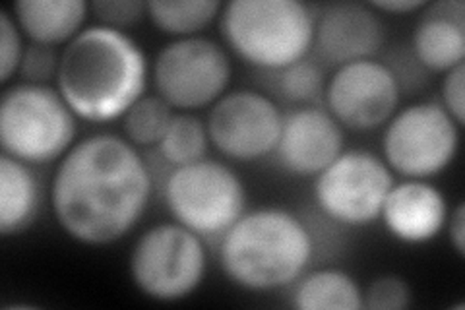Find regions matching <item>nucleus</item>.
<instances>
[{"mask_svg": "<svg viewBox=\"0 0 465 310\" xmlns=\"http://www.w3.org/2000/svg\"><path fill=\"white\" fill-rule=\"evenodd\" d=\"M163 200L173 221L200 237H222L246 212L241 176L217 159L174 167L163 185Z\"/></svg>", "mask_w": 465, "mask_h": 310, "instance_id": "7", "label": "nucleus"}, {"mask_svg": "<svg viewBox=\"0 0 465 310\" xmlns=\"http://www.w3.org/2000/svg\"><path fill=\"white\" fill-rule=\"evenodd\" d=\"M227 51L210 37L173 39L159 51L152 78L155 94L179 113H194L220 101L231 84Z\"/></svg>", "mask_w": 465, "mask_h": 310, "instance_id": "9", "label": "nucleus"}, {"mask_svg": "<svg viewBox=\"0 0 465 310\" xmlns=\"http://www.w3.org/2000/svg\"><path fill=\"white\" fill-rule=\"evenodd\" d=\"M58 66H61V53L54 47L32 43V45H27L24 51L18 76L22 78V82L27 84L49 85L53 80L56 82Z\"/></svg>", "mask_w": 465, "mask_h": 310, "instance_id": "25", "label": "nucleus"}, {"mask_svg": "<svg viewBox=\"0 0 465 310\" xmlns=\"http://www.w3.org/2000/svg\"><path fill=\"white\" fill-rule=\"evenodd\" d=\"M448 215V202L439 186L405 179L390 188L381 219L394 239L405 245H425L444 231Z\"/></svg>", "mask_w": 465, "mask_h": 310, "instance_id": "15", "label": "nucleus"}, {"mask_svg": "<svg viewBox=\"0 0 465 310\" xmlns=\"http://www.w3.org/2000/svg\"><path fill=\"white\" fill-rule=\"evenodd\" d=\"M411 47L420 66L446 74L465 61V5L461 0H442L420 10Z\"/></svg>", "mask_w": 465, "mask_h": 310, "instance_id": "16", "label": "nucleus"}, {"mask_svg": "<svg viewBox=\"0 0 465 310\" xmlns=\"http://www.w3.org/2000/svg\"><path fill=\"white\" fill-rule=\"evenodd\" d=\"M206 126L212 145L223 157L254 164L278 147L283 115L272 97L254 90H235L213 103Z\"/></svg>", "mask_w": 465, "mask_h": 310, "instance_id": "11", "label": "nucleus"}, {"mask_svg": "<svg viewBox=\"0 0 465 310\" xmlns=\"http://www.w3.org/2000/svg\"><path fill=\"white\" fill-rule=\"evenodd\" d=\"M208 272V253L200 235L177 221L143 231L128 260L134 287L152 301L179 303L191 297Z\"/></svg>", "mask_w": 465, "mask_h": 310, "instance_id": "6", "label": "nucleus"}, {"mask_svg": "<svg viewBox=\"0 0 465 310\" xmlns=\"http://www.w3.org/2000/svg\"><path fill=\"white\" fill-rule=\"evenodd\" d=\"M90 10L95 14L97 24L119 29V32L134 27L143 18H148L145 3H140V0H97L90 5Z\"/></svg>", "mask_w": 465, "mask_h": 310, "instance_id": "27", "label": "nucleus"}, {"mask_svg": "<svg viewBox=\"0 0 465 310\" xmlns=\"http://www.w3.org/2000/svg\"><path fill=\"white\" fill-rule=\"evenodd\" d=\"M460 138L461 126L440 103H413L398 109L386 123L382 159L403 179L430 181L454 164Z\"/></svg>", "mask_w": 465, "mask_h": 310, "instance_id": "8", "label": "nucleus"}, {"mask_svg": "<svg viewBox=\"0 0 465 310\" xmlns=\"http://www.w3.org/2000/svg\"><path fill=\"white\" fill-rule=\"evenodd\" d=\"M217 0H152L145 14L159 32L174 39L196 37L222 14Z\"/></svg>", "mask_w": 465, "mask_h": 310, "instance_id": "20", "label": "nucleus"}, {"mask_svg": "<svg viewBox=\"0 0 465 310\" xmlns=\"http://www.w3.org/2000/svg\"><path fill=\"white\" fill-rule=\"evenodd\" d=\"M174 109L165 99L143 95L123 116V130L126 140L136 147H152L162 142L173 121Z\"/></svg>", "mask_w": 465, "mask_h": 310, "instance_id": "22", "label": "nucleus"}, {"mask_svg": "<svg viewBox=\"0 0 465 310\" xmlns=\"http://www.w3.org/2000/svg\"><path fill=\"white\" fill-rule=\"evenodd\" d=\"M314 256L304 221L285 208L268 205L244 212L222 235L220 264L231 284L266 293L295 285Z\"/></svg>", "mask_w": 465, "mask_h": 310, "instance_id": "3", "label": "nucleus"}, {"mask_svg": "<svg viewBox=\"0 0 465 310\" xmlns=\"http://www.w3.org/2000/svg\"><path fill=\"white\" fill-rule=\"evenodd\" d=\"M413 303V291L403 277L384 274L372 279L362 291V308L371 310H405Z\"/></svg>", "mask_w": 465, "mask_h": 310, "instance_id": "24", "label": "nucleus"}, {"mask_svg": "<svg viewBox=\"0 0 465 310\" xmlns=\"http://www.w3.org/2000/svg\"><path fill=\"white\" fill-rule=\"evenodd\" d=\"M446 227L450 233V245L456 250V255L463 260L465 258V205L460 202L454 212L448 215Z\"/></svg>", "mask_w": 465, "mask_h": 310, "instance_id": "29", "label": "nucleus"}, {"mask_svg": "<svg viewBox=\"0 0 465 310\" xmlns=\"http://www.w3.org/2000/svg\"><path fill=\"white\" fill-rule=\"evenodd\" d=\"M440 105L452 116L458 126L465 123V65H460L444 74L440 85Z\"/></svg>", "mask_w": 465, "mask_h": 310, "instance_id": "28", "label": "nucleus"}, {"mask_svg": "<svg viewBox=\"0 0 465 310\" xmlns=\"http://www.w3.org/2000/svg\"><path fill=\"white\" fill-rule=\"evenodd\" d=\"M324 87L326 82L322 68L309 58H302V61L278 72L280 95L289 103L307 105L324 92Z\"/></svg>", "mask_w": 465, "mask_h": 310, "instance_id": "23", "label": "nucleus"}, {"mask_svg": "<svg viewBox=\"0 0 465 310\" xmlns=\"http://www.w3.org/2000/svg\"><path fill=\"white\" fill-rule=\"evenodd\" d=\"M148 72V58L133 37L95 24L61 51L54 84L78 119L107 125L145 95Z\"/></svg>", "mask_w": 465, "mask_h": 310, "instance_id": "2", "label": "nucleus"}, {"mask_svg": "<svg viewBox=\"0 0 465 310\" xmlns=\"http://www.w3.org/2000/svg\"><path fill=\"white\" fill-rule=\"evenodd\" d=\"M394 173L369 150H343L314 179V202L326 217L345 227H367L381 219Z\"/></svg>", "mask_w": 465, "mask_h": 310, "instance_id": "10", "label": "nucleus"}, {"mask_svg": "<svg viewBox=\"0 0 465 310\" xmlns=\"http://www.w3.org/2000/svg\"><path fill=\"white\" fill-rule=\"evenodd\" d=\"M41 183L32 165L0 157V235L14 237L32 227L41 210Z\"/></svg>", "mask_w": 465, "mask_h": 310, "instance_id": "18", "label": "nucleus"}, {"mask_svg": "<svg viewBox=\"0 0 465 310\" xmlns=\"http://www.w3.org/2000/svg\"><path fill=\"white\" fill-rule=\"evenodd\" d=\"M328 113L343 128L357 132L376 130L400 109V76L388 65L365 58V61L338 66L326 87Z\"/></svg>", "mask_w": 465, "mask_h": 310, "instance_id": "12", "label": "nucleus"}, {"mask_svg": "<svg viewBox=\"0 0 465 310\" xmlns=\"http://www.w3.org/2000/svg\"><path fill=\"white\" fill-rule=\"evenodd\" d=\"M76 119L56 87L12 84L0 101L3 154L32 167L63 159L76 144Z\"/></svg>", "mask_w": 465, "mask_h": 310, "instance_id": "5", "label": "nucleus"}, {"mask_svg": "<svg viewBox=\"0 0 465 310\" xmlns=\"http://www.w3.org/2000/svg\"><path fill=\"white\" fill-rule=\"evenodd\" d=\"M152 171L138 147L99 132L70 147L51 181V210L70 239L87 246L119 243L148 210Z\"/></svg>", "mask_w": 465, "mask_h": 310, "instance_id": "1", "label": "nucleus"}, {"mask_svg": "<svg viewBox=\"0 0 465 310\" xmlns=\"http://www.w3.org/2000/svg\"><path fill=\"white\" fill-rule=\"evenodd\" d=\"M12 12L29 41L56 49L82 34L90 5L85 0H20Z\"/></svg>", "mask_w": 465, "mask_h": 310, "instance_id": "17", "label": "nucleus"}, {"mask_svg": "<svg viewBox=\"0 0 465 310\" xmlns=\"http://www.w3.org/2000/svg\"><path fill=\"white\" fill-rule=\"evenodd\" d=\"M299 310H361L362 289L351 274L338 268L304 272L293 289Z\"/></svg>", "mask_w": 465, "mask_h": 310, "instance_id": "19", "label": "nucleus"}, {"mask_svg": "<svg viewBox=\"0 0 465 310\" xmlns=\"http://www.w3.org/2000/svg\"><path fill=\"white\" fill-rule=\"evenodd\" d=\"M369 6L376 12L386 14H413L423 10L427 3L425 0H374Z\"/></svg>", "mask_w": 465, "mask_h": 310, "instance_id": "30", "label": "nucleus"}, {"mask_svg": "<svg viewBox=\"0 0 465 310\" xmlns=\"http://www.w3.org/2000/svg\"><path fill=\"white\" fill-rule=\"evenodd\" d=\"M210 144L208 126L200 116L174 113L165 136L157 144V150L169 165L184 167L206 159Z\"/></svg>", "mask_w": 465, "mask_h": 310, "instance_id": "21", "label": "nucleus"}, {"mask_svg": "<svg viewBox=\"0 0 465 310\" xmlns=\"http://www.w3.org/2000/svg\"><path fill=\"white\" fill-rule=\"evenodd\" d=\"M384 27L369 5L336 3L322 8L314 20L318 56L331 66L365 61L381 51Z\"/></svg>", "mask_w": 465, "mask_h": 310, "instance_id": "14", "label": "nucleus"}, {"mask_svg": "<svg viewBox=\"0 0 465 310\" xmlns=\"http://www.w3.org/2000/svg\"><path fill=\"white\" fill-rule=\"evenodd\" d=\"M345 150L343 126L318 107H301L283 116L275 159L299 179H316Z\"/></svg>", "mask_w": 465, "mask_h": 310, "instance_id": "13", "label": "nucleus"}, {"mask_svg": "<svg viewBox=\"0 0 465 310\" xmlns=\"http://www.w3.org/2000/svg\"><path fill=\"white\" fill-rule=\"evenodd\" d=\"M314 20L299 0H232L222 8L220 29L246 65L280 72L312 51Z\"/></svg>", "mask_w": 465, "mask_h": 310, "instance_id": "4", "label": "nucleus"}, {"mask_svg": "<svg viewBox=\"0 0 465 310\" xmlns=\"http://www.w3.org/2000/svg\"><path fill=\"white\" fill-rule=\"evenodd\" d=\"M22 35V29L14 16H10V12H0V82H3V85H8V82L20 70L25 51Z\"/></svg>", "mask_w": 465, "mask_h": 310, "instance_id": "26", "label": "nucleus"}]
</instances>
